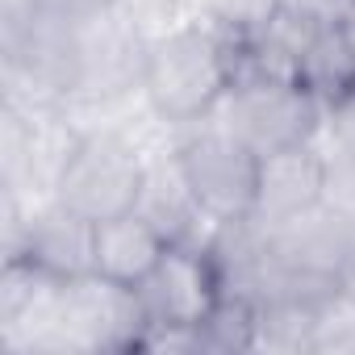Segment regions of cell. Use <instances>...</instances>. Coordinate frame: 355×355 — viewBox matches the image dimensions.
<instances>
[{
    "label": "cell",
    "mask_w": 355,
    "mask_h": 355,
    "mask_svg": "<svg viewBox=\"0 0 355 355\" xmlns=\"http://www.w3.org/2000/svg\"><path fill=\"white\" fill-rule=\"evenodd\" d=\"M189 184L201 201V209L218 222H243L255 209V175H259V155H251L239 138L226 130L201 121L189 125L175 146Z\"/></svg>",
    "instance_id": "277c9868"
},
{
    "label": "cell",
    "mask_w": 355,
    "mask_h": 355,
    "mask_svg": "<svg viewBox=\"0 0 355 355\" xmlns=\"http://www.w3.org/2000/svg\"><path fill=\"white\" fill-rule=\"evenodd\" d=\"M313 146L318 150H355V88L326 105Z\"/></svg>",
    "instance_id": "2e32d148"
},
{
    "label": "cell",
    "mask_w": 355,
    "mask_h": 355,
    "mask_svg": "<svg viewBox=\"0 0 355 355\" xmlns=\"http://www.w3.org/2000/svg\"><path fill=\"white\" fill-rule=\"evenodd\" d=\"M347 26H351V34H355V13H351V21H347Z\"/></svg>",
    "instance_id": "d6986e66"
},
{
    "label": "cell",
    "mask_w": 355,
    "mask_h": 355,
    "mask_svg": "<svg viewBox=\"0 0 355 355\" xmlns=\"http://www.w3.org/2000/svg\"><path fill=\"white\" fill-rule=\"evenodd\" d=\"M280 9V0H184V17L209 26L226 38H247L263 30Z\"/></svg>",
    "instance_id": "4fadbf2b"
},
{
    "label": "cell",
    "mask_w": 355,
    "mask_h": 355,
    "mask_svg": "<svg viewBox=\"0 0 355 355\" xmlns=\"http://www.w3.org/2000/svg\"><path fill=\"white\" fill-rule=\"evenodd\" d=\"M343 284H347V293H351V297H355V272H351V276H347V280H343Z\"/></svg>",
    "instance_id": "ac0fdd59"
},
{
    "label": "cell",
    "mask_w": 355,
    "mask_h": 355,
    "mask_svg": "<svg viewBox=\"0 0 355 355\" xmlns=\"http://www.w3.org/2000/svg\"><path fill=\"white\" fill-rule=\"evenodd\" d=\"M117 5L146 30V38H159L175 26H184V0H117Z\"/></svg>",
    "instance_id": "e0dca14e"
},
{
    "label": "cell",
    "mask_w": 355,
    "mask_h": 355,
    "mask_svg": "<svg viewBox=\"0 0 355 355\" xmlns=\"http://www.w3.org/2000/svg\"><path fill=\"white\" fill-rule=\"evenodd\" d=\"M167 247L171 243L134 209L117 214V218H105V222H96V263H92V272H101V276H109L125 288H138L159 268Z\"/></svg>",
    "instance_id": "8fae6325"
},
{
    "label": "cell",
    "mask_w": 355,
    "mask_h": 355,
    "mask_svg": "<svg viewBox=\"0 0 355 355\" xmlns=\"http://www.w3.org/2000/svg\"><path fill=\"white\" fill-rule=\"evenodd\" d=\"M134 214H142L171 247H201V251H214V243H218V234L226 226V222H218V218H209L201 209V201H197V193L189 184L180 159H175V150L146 159Z\"/></svg>",
    "instance_id": "ba28073f"
},
{
    "label": "cell",
    "mask_w": 355,
    "mask_h": 355,
    "mask_svg": "<svg viewBox=\"0 0 355 355\" xmlns=\"http://www.w3.org/2000/svg\"><path fill=\"white\" fill-rule=\"evenodd\" d=\"M313 355H355V297L347 284L313 305Z\"/></svg>",
    "instance_id": "5bb4252c"
},
{
    "label": "cell",
    "mask_w": 355,
    "mask_h": 355,
    "mask_svg": "<svg viewBox=\"0 0 355 355\" xmlns=\"http://www.w3.org/2000/svg\"><path fill=\"white\" fill-rule=\"evenodd\" d=\"M146 334V318L138 293L88 272L63 280L59 309V355H96V351H138Z\"/></svg>",
    "instance_id": "3957f363"
},
{
    "label": "cell",
    "mask_w": 355,
    "mask_h": 355,
    "mask_svg": "<svg viewBox=\"0 0 355 355\" xmlns=\"http://www.w3.org/2000/svg\"><path fill=\"white\" fill-rule=\"evenodd\" d=\"M322 175H326V159L313 146V138L263 155L259 175H255L251 218L259 226H280L288 218H301V214L318 209L322 205Z\"/></svg>",
    "instance_id": "30bf717a"
},
{
    "label": "cell",
    "mask_w": 355,
    "mask_h": 355,
    "mask_svg": "<svg viewBox=\"0 0 355 355\" xmlns=\"http://www.w3.org/2000/svg\"><path fill=\"white\" fill-rule=\"evenodd\" d=\"M142 167H146V159L125 138H117L109 130L84 134L67 171H63V180H59V189H55V197L63 205H71L76 214L92 218V222L130 214L134 201H138Z\"/></svg>",
    "instance_id": "5b68a950"
},
{
    "label": "cell",
    "mask_w": 355,
    "mask_h": 355,
    "mask_svg": "<svg viewBox=\"0 0 355 355\" xmlns=\"http://www.w3.org/2000/svg\"><path fill=\"white\" fill-rule=\"evenodd\" d=\"M150 38L146 30L117 5H105L101 13L84 17L76 26V59H80V84L76 96L84 101H109L130 96L142 88Z\"/></svg>",
    "instance_id": "8992f818"
},
{
    "label": "cell",
    "mask_w": 355,
    "mask_h": 355,
    "mask_svg": "<svg viewBox=\"0 0 355 355\" xmlns=\"http://www.w3.org/2000/svg\"><path fill=\"white\" fill-rule=\"evenodd\" d=\"M322 205L343 218H355V150H322Z\"/></svg>",
    "instance_id": "9a60e30c"
},
{
    "label": "cell",
    "mask_w": 355,
    "mask_h": 355,
    "mask_svg": "<svg viewBox=\"0 0 355 355\" xmlns=\"http://www.w3.org/2000/svg\"><path fill=\"white\" fill-rule=\"evenodd\" d=\"M146 326H184V330H205L209 318L218 313L226 284L222 268L209 251L201 247H167L159 268L134 288Z\"/></svg>",
    "instance_id": "52a82bcc"
},
{
    "label": "cell",
    "mask_w": 355,
    "mask_h": 355,
    "mask_svg": "<svg viewBox=\"0 0 355 355\" xmlns=\"http://www.w3.org/2000/svg\"><path fill=\"white\" fill-rule=\"evenodd\" d=\"M9 259H30L34 268L51 272L59 280L88 276L92 263H96V222L76 214L59 197H51L42 205H30L21 251L9 255Z\"/></svg>",
    "instance_id": "9c48e42d"
},
{
    "label": "cell",
    "mask_w": 355,
    "mask_h": 355,
    "mask_svg": "<svg viewBox=\"0 0 355 355\" xmlns=\"http://www.w3.org/2000/svg\"><path fill=\"white\" fill-rule=\"evenodd\" d=\"M322 113H326V105L309 88H301L297 80L243 71V76H234L230 92L218 101V109L205 121L226 130L251 155L263 159L272 150L309 142L322 125Z\"/></svg>",
    "instance_id": "7a4b0ae2"
},
{
    "label": "cell",
    "mask_w": 355,
    "mask_h": 355,
    "mask_svg": "<svg viewBox=\"0 0 355 355\" xmlns=\"http://www.w3.org/2000/svg\"><path fill=\"white\" fill-rule=\"evenodd\" d=\"M297 84L309 88L322 105H330L355 88V34H351V26H313L309 42L301 51V63H297Z\"/></svg>",
    "instance_id": "7c38bea8"
},
{
    "label": "cell",
    "mask_w": 355,
    "mask_h": 355,
    "mask_svg": "<svg viewBox=\"0 0 355 355\" xmlns=\"http://www.w3.org/2000/svg\"><path fill=\"white\" fill-rule=\"evenodd\" d=\"M234 76H239L234 38L209 26L184 21V26L150 38L142 92L171 125L189 130V125H201L218 109Z\"/></svg>",
    "instance_id": "6da1fadb"
}]
</instances>
